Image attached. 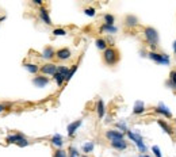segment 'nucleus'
<instances>
[{
  "mask_svg": "<svg viewBox=\"0 0 176 157\" xmlns=\"http://www.w3.org/2000/svg\"><path fill=\"white\" fill-rule=\"evenodd\" d=\"M144 35H145L146 42L149 43L150 49H152V52H154V49H156L157 45H158V41H160V37H158L157 30L154 27H145Z\"/></svg>",
  "mask_w": 176,
  "mask_h": 157,
  "instance_id": "nucleus-1",
  "label": "nucleus"
},
{
  "mask_svg": "<svg viewBox=\"0 0 176 157\" xmlns=\"http://www.w3.org/2000/svg\"><path fill=\"white\" fill-rule=\"evenodd\" d=\"M128 137L130 138V141L134 142V145L138 148V152H141V154L146 153V150H148V146L145 145L144 142V138H142V135L138 133V131H133V130H129L128 133Z\"/></svg>",
  "mask_w": 176,
  "mask_h": 157,
  "instance_id": "nucleus-2",
  "label": "nucleus"
},
{
  "mask_svg": "<svg viewBox=\"0 0 176 157\" xmlns=\"http://www.w3.org/2000/svg\"><path fill=\"white\" fill-rule=\"evenodd\" d=\"M6 142L7 144H15V145H18L19 148H26V146H28V144H30L28 139L24 137L22 133H15V134L7 135Z\"/></svg>",
  "mask_w": 176,
  "mask_h": 157,
  "instance_id": "nucleus-3",
  "label": "nucleus"
},
{
  "mask_svg": "<svg viewBox=\"0 0 176 157\" xmlns=\"http://www.w3.org/2000/svg\"><path fill=\"white\" fill-rule=\"evenodd\" d=\"M118 60H119V53L114 48H107L103 52V61L107 65H110V67H111V65H115L118 63Z\"/></svg>",
  "mask_w": 176,
  "mask_h": 157,
  "instance_id": "nucleus-4",
  "label": "nucleus"
},
{
  "mask_svg": "<svg viewBox=\"0 0 176 157\" xmlns=\"http://www.w3.org/2000/svg\"><path fill=\"white\" fill-rule=\"evenodd\" d=\"M148 57L152 61H154L156 64L158 65H169L171 63V58L168 54L165 53H157V52H149L148 53Z\"/></svg>",
  "mask_w": 176,
  "mask_h": 157,
  "instance_id": "nucleus-5",
  "label": "nucleus"
},
{
  "mask_svg": "<svg viewBox=\"0 0 176 157\" xmlns=\"http://www.w3.org/2000/svg\"><path fill=\"white\" fill-rule=\"evenodd\" d=\"M39 71L42 75H48V76H54L56 72H57V65L53 64V63H46L43 64L42 67L39 68Z\"/></svg>",
  "mask_w": 176,
  "mask_h": 157,
  "instance_id": "nucleus-6",
  "label": "nucleus"
},
{
  "mask_svg": "<svg viewBox=\"0 0 176 157\" xmlns=\"http://www.w3.org/2000/svg\"><path fill=\"white\" fill-rule=\"evenodd\" d=\"M106 138H107L110 142L119 141V139H125V134L121 133L119 130H107L106 131Z\"/></svg>",
  "mask_w": 176,
  "mask_h": 157,
  "instance_id": "nucleus-7",
  "label": "nucleus"
},
{
  "mask_svg": "<svg viewBox=\"0 0 176 157\" xmlns=\"http://www.w3.org/2000/svg\"><path fill=\"white\" fill-rule=\"evenodd\" d=\"M154 113L160 114V115H163V117H165V118H172V113H171V110L163 102H160L156 107H154Z\"/></svg>",
  "mask_w": 176,
  "mask_h": 157,
  "instance_id": "nucleus-8",
  "label": "nucleus"
},
{
  "mask_svg": "<svg viewBox=\"0 0 176 157\" xmlns=\"http://www.w3.org/2000/svg\"><path fill=\"white\" fill-rule=\"evenodd\" d=\"M83 125V119H77V121H73L68 125L67 127V131H68V135L69 137H73L76 134V131L80 129V126Z\"/></svg>",
  "mask_w": 176,
  "mask_h": 157,
  "instance_id": "nucleus-9",
  "label": "nucleus"
},
{
  "mask_svg": "<svg viewBox=\"0 0 176 157\" xmlns=\"http://www.w3.org/2000/svg\"><path fill=\"white\" fill-rule=\"evenodd\" d=\"M49 83H50V78L46 76H35L33 78V84H34L37 88H45Z\"/></svg>",
  "mask_w": 176,
  "mask_h": 157,
  "instance_id": "nucleus-10",
  "label": "nucleus"
},
{
  "mask_svg": "<svg viewBox=\"0 0 176 157\" xmlns=\"http://www.w3.org/2000/svg\"><path fill=\"white\" fill-rule=\"evenodd\" d=\"M56 57L58 58L60 61H67L72 57V52L69 50L68 48H61L56 52Z\"/></svg>",
  "mask_w": 176,
  "mask_h": 157,
  "instance_id": "nucleus-11",
  "label": "nucleus"
},
{
  "mask_svg": "<svg viewBox=\"0 0 176 157\" xmlns=\"http://www.w3.org/2000/svg\"><path fill=\"white\" fill-rule=\"evenodd\" d=\"M156 122H157V125L161 127V130L164 131L165 134H168V135L172 137V135H173V130H172V127H171V125H169L168 122H165L164 119H157Z\"/></svg>",
  "mask_w": 176,
  "mask_h": 157,
  "instance_id": "nucleus-12",
  "label": "nucleus"
},
{
  "mask_svg": "<svg viewBox=\"0 0 176 157\" xmlns=\"http://www.w3.org/2000/svg\"><path fill=\"white\" fill-rule=\"evenodd\" d=\"M41 57H42L43 60H52L56 57V50L52 46H46L42 50V53H41Z\"/></svg>",
  "mask_w": 176,
  "mask_h": 157,
  "instance_id": "nucleus-13",
  "label": "nucleus"
},
{
  "mask_svg": "<svg viewBox=\"0 0 176 157\" xmlns=\"http://www.w3.org/2000/svg\"><path fill=\"white\" fill-rule=\"evenodd\" d=\"M96 114H98V118L99 119H103L106 117V106H104V102L99 99L96 102Z\"/></svg>",
  "mask_w": 176,
  "mask_h": 157,
  "instance_id": "nucleus-14",
  "label": "nucleus"
},
{
  "mask_svg": "<svg viewBox=\"0 0 176 157\" xmlns=\"http://www.w3.org/2000/svg\"><path fill=\"white\" fill-rule=\"evenodd\" d=\"M39 18L42 19V22L45 24H48V26H50L52 24V19H50V15H49V11L45 7L39 8Z\"/></svg>",
  "mask_w": 176,
  "mask_h": 157,
  "instance_id": "nucleus-15",
  "label": "nucleus"
},
{
  "mask_svg": "<svg viewBox=\"0 0 176 157\" xmlns=\"http://www.w3.org/2000/svg\"><path fill=\"white\" fill-rule=\"evenodd\" d=\"M145 103L142 102V100H137L136 103H134V106H133V114H136V115H141V114H144L145 113Z\"/></svg>",
  "mask_w": 176,
  "mask_h": 157,
  "instance_id": "nucleus-16",
  "label": "nucleus"
},
{
  "mask_svg": "<svg viewBox=\"0 0 176 157\" xmlns=\"http://www.w3.org/2000/svg\"><path fill=\"white\" fill-rule=\"evenodd\" d=\"M50 142H52L53 146L57 148V149H61V148H63V145H64V137H63L61 134H54V135L52 137Z\"/></svg>",
  "mask_w": 176,
  "mask_h": 157,
  "instance_id": "nucleus-17",
  "label": "nucleus"
},
{
  "mask_svg": "<svg viewBox=\"0 0 176 157\" xmlns=\"http://www.w3.org/2000/svg\"><path fill=\"white\" fill-rule=\"evenodd\" d=\"M23 68L26 69L28 73H31V75H37V73L39 72V67L37 64H34V63H24Z\"/></svg>",
  "mask_w": 176,
  "mask_h": 157,
  "instance_id": "nucleus-18",
  "label": "nucleus"
},
{
  "mask_svg": "<svg viewBox=\"0 0 176 157\" xmlns=\"http://www.w3.org/2000/svg\"><path fill=\"white\" fill-rule=\"evenodd\" d=\"M110 144H111V146L114 148V149H117V150H125V149H128V141H125V139L113 141V142H110Z\"/></svg>",
  "mask_w": 176,
  "mask_h": 157,
  "instance_id": "nucleus-19",
  "label": "nucleus"
},
{
  "mask_svg": "<svg viewBox=\"0 0 176 157\" xmlns=\"http://www.w3.org/2000/svg\"><path fill=\"white\" fill-rule=\"evenodd\" d=\"M125 24L128 27H136L138 24V18L136 15H128L125 18Z\"/></svg>",
  "mask_w": 176,
  "mask_h": 157,
  "instance_id": "nucleus-20",
  "label": "nucleus"
},
{
  "mask_svg": "<svg viewBox=\"0 0 176 157\" xmlns=\"http://www.w3.org/2000/svg\"><path fill=\"white\" fill-rule=\"evenodd\" d=\"M100 31L107 33V34L113 35V34H117L118 33V27L117 26H108V24H103V26L100 27Z\"/></svg>",
  "mask_w": 176,
  "mask_h": 157,
  "instance_id": "nucleus-21",
  "label": "nucleus"
},
{
  "mask_svg": "<svg viewBox=\"0 0 176 157\" xmlns=\"http://www.w3.org/2000/svg\"><path fill=\"white\" fill-rule=\"evenodd\" d=\"M107 41L106 39H103V38H98L96 41H95V46L99 49V50H102V52H104L106 49H107Z\"/></svg>",
  "mask_w": 176,
  "mask_h": 157,
  "instance_id": "nucleus-22",
  "label": "nucleus"
},
{
  "mask_svg": "<svg viewBox=\"0 0 176 157\" xmlns=\"http://www.w3.org/2000/svg\"><path fill=\"white\" fill-rule=\"evenodd\" d=\"M115 126H117V130H119L121 133H128L129 129H128V123H126L125 121H119V122H117L115 123Z\"/></svg>",
  "mask_w": 176,
  "mask_h": 157,
  "instance_id": "nucleus-23",
  "label": "nucleus"
},
{
  "mask_svg": "<svg viewBox=\"0 0 176 157\" xmlns=\"http://www.w3.org/2000/svg\"><path fill=\"white\" fill-rule=\"evenodd\" d=\"M93 148H95V144H93L92 141L85 142L84 145H83V152H84V154H88V153H91V152H93Z\"/></svg>",
  "mask_w": 176,
  "mask_h": 157,
  "instance_id": "nucleus-24",
  "label": "nucleus"
},
{
  "mask_svg": "<svg viewBox=\"0 0 176 157\" xmlns=\"http://www.w3.org/2000/svg\"><path fill=\"white\" fill-rule=\"evenodd\" d=\"M103 19H104V24H108V26H114V22H115V16H114L113 14H104Z\"/></svg>",
  "mask_w": 176,
  "mask_h": 157,
  "instance_id": "nucleus-25",
  "label": "nucleus"
},
{
  "mask_svg": "<svg viewBox=\"0 0 176 157\" xmlns=\"http://www.w3.org/2000/svg\"><path fill=\"white\" fill-rule=\"evenodd\" d=\"M53 80L56 81V84H57V85L61 87V85H63L64 83H65V77H64L63 75H60L58 72H56V75L53 76Z\"/></svg>",
  "mask_w": 176,
  "mask_h": 157,
  "instance_id": "nucleus-26",
  "label": "nucleus"
},
{
  "mask_svg": "<svg viewBox=\"0 0 176 157\" xmlns=\"http://www.w3.org/2000/svg\"><path fill=\"white\" fill-rule=\"evenodd\" d=\"M57 72H58L60 75H63L65 78H67L68 73H69V68L65 67V65H57Z\"/></svg>",
  "mask_w": 176,
  "mask_h": 157,
  "instance_id": "nucleus-27",
  "label": "nucleus"
},
{
  "mask_svg": "<svg viewBox=\"0 0 176 157\" xmlns=\"http://www.w3.org/2000/svg\"><path fill=\"white\" fill-rule=\"evenodd\" d=\"M53 35L54 37H65L67 35V30L63 28V27H57V28L53 30Z\"/></svg>",
  "mask_w": 176,
  "mask_h": 157,
  "instance_id": "nucleus-28",
  "label": "nucleus"
},
{
  "mask_svg": "<svg viewBox=\"0 0 176 157\" xmlns=\"http://www.w3.org/2000/svg\"><path fill=\"white\" fill-rule=\"evenodd\" d=\"M68 157H80V152L75 146H69L68 149Z\"/></svg>",
  "mask_w": 176,
  "mask_h": 157,
  "instance_id": "nucleus-29",
  "label": "nucleus"
},
{
  "mask_svg": "<svg viewBox=\"0 0 176 157\" xmlns=\"http://www.w3.org/2000/svg\"><path fill=\"white\" fill-rule=\"evenodd\" d=\"M84 14L89 16V18H93L96 15V10L93 7H87V8H84Z\"/></svg>",
  "mask_w": 176,
  "mask_h": 157,
  "instance_id": "nucleus-30",
  "label": "nucleus"
},
{
  "mask_svg": "<svg viewBox=\"0 0 176 157\" xmlns=\"http://www.w3.org/2000/svg\"><path fill=\"white\" fill-rule=\"evenodd\" d=\"M76 71H77V65H73V67L69 69V73H68V76H67V78H65V83L67 81H69L71 80V78L75 76V73H76Z\"/></svg>",
  "mask_w": 176,
  "mask_h": 157,
  "instance_id": "nucleus-31",
  "label": "nucleus"
},
{
  "mask_svg": "<svg viewBox=\"0 0 176 157\" xmlns=\"http://www.w3.org/2000/svg\"><path fill=\"white\" fill-rule=\"evenodd\" d=\"M168 80L171 81V84H172V88L176 89V71H172L169 73V78Z\"/></svg>",
  "mask_w": 176,
  "mask_h": 157,
  "instance_id": "nucleus-32",
  "label": "nucleus"
},
{
  "mask_svg": "<svg viewBox=\"0 0 176 157\" xmlns=\"http://www.w3.org/2000/svg\"><path fill=\"white\" fill-rule=\"evenodd\" d=\"M152 152H153L154 157H163L161 149H160V146H158V145H153V146H152Z\"/></svg>",
  "mask_w": 176,
  "mask_h": 157,
  "instance_id": "nucleus-33",
  "label": "nucleus"
},
{
  "mask_svg": "<svg viewBox=\"0 0 176 157\" xmlns=\"http://www.w3.org/2000/svg\"><path fill=\"white\" fill-rule=\"evenodd\" d=\"M53 157H68V152H65L64 149H57Z\"/></svg>",
  "mask_w": 176,
  "mask_h": 157,
  "instance_id": "nucleus-34",
  "label": "nucleus"
},
{
  "mask_svg": "<svg viewBox=\"0 0 176 157\" xmlns=\"http://www.w3.org/2000/svg\"><path fill=\"white\" fill-rule=\"evenodd\" d=\"M33 3L35 4V6H39V7H42V0H33Z\"/></svg>",
  "mask_w": 176,
  "mask_h": 157,
  "instance_id": "nucleus-35",
  "label": "nucleus"
},
{
  "mask_svg": "<svg viewBox=\"0 0 176 157\" xmlns=\"http://www.w3.org/2000/svg\"><path fill=\"white\" fill-rule=\"evenodd\" d=\"M4 110H7V106L6 104H0V113H3Z\"/></svg>",
  "mask_w": 176,
  "mask_h": 157,
  "instance_id": "nucleus-36",
  "label": "nucleus"
},
{
  "mask_svg": "<svg viewBox=\"0 0 176 157\" xmlns=\"http://www.w3.org/2000/svg\"><path fill=\"white\" fill-rule=\"evenodd\" d=\"M138 157H152V156H149V154H146V153H144V154H140Z\"/></svg>",
  "mask_w": 176,
  "mask_h": 157,
  "instance_id": "nucleus-37",
  "label": "nucleus"
},
{
  "mask_svg": "<svg viewBox=\"0 0 176 157\" xmlns=\"http://www.w3.org/2000/svg\"><path fill=\"white\" fill-rule=\"evenodd\" d=\"M173 52H175V54H176V39H175V42H173Z\"/></svg>",
  "mask_w": 176,
  "mask_h": 157,
  "instance_id": "nucleus-38",
  "label": "nucleus"
},
{
  "mask_svg": "<svg viewBox=\"0 0 176 157\" xmlns=\"http://www.w3.org/2000/svg\"><path fill=\"white\" fill-rule=\"evenodd\" d=\"M146 54H145V52L144 50H141V57H145Z\"/></svg>",
  "mask_w": 176,
  "mask_h": 157,
  "instance_id": "nucleus-39",
  "label": "nucleus"
},
{
  "mask_svg": "<svg viewBox=\"0 0 176 157\" xmlns=\"http://www.w3.org/2000/svg\"><path fill=\"white\" fill-rule=\"evenodd\" d=\"M6 19V16H0V22H2V20H4Z\"/></svg>",
  "mask_w": 176,
  "mask_h": 157,
  "instance_id": "nucleus-40",
  "label": "nucleus"
},
{
  "mask_svg": "<svg viewBox=\"0 0 176 157\" xmlns=\"http://www.w3.org/2000/svg\"><path fill=\"white\" fill-rule=\"evenodd\" d=\"M80 157H88L87 154H83V156H80Z\"/></svg>",
  "mask_w": 176,
  "mask_h": 157,
  "instance_id": "nucleus-41",
  "label": "nucleus"
}]
</instances>
